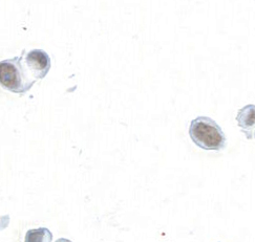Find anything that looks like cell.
I'll use <instances>...</instances> for the list:
<instances>
[{
    "instance_id": "cell-1",
    "label": "cell",
    "mask_w": 255,
    "mask_h": 242,
    "mask_svg": "<svg viewBox=\"0 0 255 242\" xmlns=\"http://www.w3.org/2000/svg\"><path fill=\"white\" fill-rule=\"evenodd\" d=\"M24 55L0 62V86L14 93L23 94L36 83L26 72L23 63Z\"/></svg>"
},
{
    "instance_id": "cell-2",
    "label": "cell",
    "mask_w": 255,
    "mask_h": 242,
    "mask_svg": "<svg viewBox=\"0 0 255 242\" xmlns=\"http://www.w3.org/2000/svg\"><path fill=\"white\" fill-rule=\"evenodd\" d=\"M189 135L192 142L204 150L221 151L226 146V137L222 128L207 117H199L191 122Z\"/></svg>"
},
{
    "instance_id": "cell-3",
    "label": "cell",
    "mask_w": 255,
    "mask_h": 242,
    "mask_svg": "<svg viewBox=\"0 0 255 242\" xmlns=\"http://www.w3.org/2000/svg\"><path fill=\"white\" fill-rule=\"evenodd\" d=\"M24 59V66L34 80H41L51 70V58L42 50H34L27 53Z\"/></svg>"
},
{
    "instance_id": "cell-4",
    "label": "cell",
    "mask_w": 255,
    "mask_h": 242,
    "mask_svg": "<svg viewBox=\"0 0 255 242\" xmlns=\"http://www.w3.org/2000/svg\"><path fill=\"white\" fill-rule=\"evenodd\" d=\"M237 121L246 137L251 139L250 134L255 127V105L250 104L242 108L237 115Z\"/></svg>"
},
{
    "instance_id": "cell-5",
    "label": "cell",
    "mask_w": 255,
    "mask_h": 242,
    "mask_svg": "<svg viewBox=\"0 0 255 242\" xmlns=\"http://www.w3.org/2000/svg\"><path fill=\"white\" fill-rule=\"evenodd\" d=\"M53 234L46 228H39L26 232L24 242H52Z\"/></svg>"
},
{
    "instance_id": "cell-6",
    "label": "cell",
    "mask_w": 255,
    "mask_h": 242,
    "mask_svg": "<svg viewBox=\"0 0 255 242\" xmlns=\"http://www.w3.org/2000/svg\"><path fill=\"white\" fill-rule=\"evenodd\" d=\"M56 242H72V241L68 239H65V238H60V239H58Z\"/></svg>"
}]
</instances>
